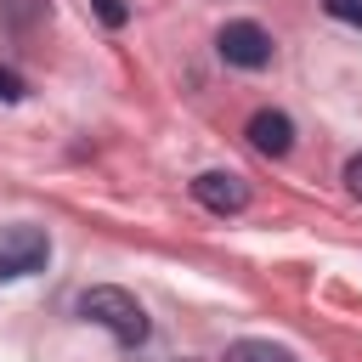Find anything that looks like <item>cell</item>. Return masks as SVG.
Returning <instances> with one entry per match:
<instances>
[{
    "instance_id": "8",
    "label": "cell",
    "mask_w": 362,
    "mask_h": 362,
    "mask_svg": "<svg viewBox=\"0 0 362 362\" xmlns=\"http://www.w3.org/2000/svg\"><path fill=\"white\" fill-rule=\"evenodd\" d=\"M90 6H96V17H102L107 28H124V17H130V6H124V0H90Z\"/></svg>"
},
{
    "instance_id": "2",
    "label": "cell",
    "mask_w": 362,
    "mask_h": 362,
    "mask_svg": "<svg viewBox=\"0 0 362 362\" xmlns=\"http://www.w3.org/2000/svg\"><path fill=\"white\" fill-rule=\"evenodd\" d=\"M51 260V238L40 226H0V283L34 277Z\"/></svg>"
},
{
    "instance_id": "5",
    "label": "cell",
    "mask_w": 362,
    "mask_h": 362,
    "mask_svg": "<svg viewBox=\"0 0 362 362\" xmlns=\"http://www.w3.org/2000/svg\"><path fill=\"white\" fill-rule=\"evenodd\" d=\"M249 141H255L266 158H283V153L294 147V119H288L283 107H260V113H249Z\"/></svg>"
},
{
    "instance_id": "9",
    "label": "cell",
    "mask_w": 362,
    "mask_h": 362,
    "mask_svg": "<svg viewBox=\"0 0 362 362\" xmlns=\"http://www.w3.org/2000/svg\"><path fill=\"white\" fill-rule=\"evenodd\" d=\"M17 96H23V79H17V74H6V68H0V102H17Z\"/></svg>"
},
{
    "instance_id": "1",
    "label": "cell",
    "mask_w": 362,
    "mask_h": 362,
    "mask_svg": "<svg viewBox=\"0 0 362 362\" xmlns=\"http://www.w3.org/2000/svg\"><path fill=\"white\" fill-rule=\"evenodd\" d=\"M74 311H79L85 322L107 328L124 351H136V345L147 339V311H141V300H136L130 288H119V283H96V288H85V294L74 300Z\"/></svg>"
},
{
    "instance_id": "6",
    "label": "cell",
    "mask_w": 362,
    "mask_h": 362,
    "mask_svg": "<svg viewBox=\"0 0 362 362\" xmlns=\"http://www.w3.org/2000/svg\"><path fill=\"white\" fill-rule=\"evenodd\" d=\"M226 362H294V356L283 345H272V339H238L226 351Z\"/></svg>"
},
{
    "instance_id": "4",
    "label": "cell",
    "mask_w": 362,
    "mask_h": 362,
    "mask_svg": "<svg viewBox=\"0 0 362 362\" xmlns=\"http://www.w3.org/2000/svg\"><path fill=\"white\" fill-rule=\"evenodd\" d=\"M192 198H198L209 215H238V209L249 204V181H243L238 170H204V175L192 181Z\"/></svg>"
},
{
    "instance_id": "3",
    "label": "cell",
    "mask_w": 362,
    "mask_h": 362,
    "mask_svg": "<svg viewBox=\"0 0 362 362\" xmlns=\"http://www.w3.org/2000/svg\"><path fill=\"white\" fill-rule=\"evenodd\" d=\"M215 51H221L232 68H266V62H272V34H266L260 23H249V17H238V23L221 28Z\"/></svg>"
},
{
    "instance_id": "10",
    "label": "cell",
    "mask_w": 362,
    "mask_h": 362,
    "mask_svg": "<svg viewBox=\"0 0 362 362\" xmlns=\"http://www.w3.org/2000/svg\"><path fill=\"white\" fill-rule=\"evenodd\" d=\"M345 187L362 198V153H356V158H345Z\"/></svg>"
},
{
    "instance_id": "7",
    "label": "cell",
    "mask_w": 362,
    "mask_h": 362,
    "mask_svg": "<svg viewBox=\"0 0 362 362\" xmlns=\"http://www.w3.org/2000/svg\"><path fill=\"white\" fill-rule=\"evenodd\" d=\"M322 11H328L334 23H351V28H362V0H322Z\"/></svg>"
}]
</instances>
